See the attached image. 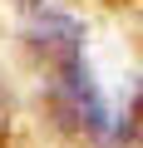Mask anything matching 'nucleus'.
Masks as SVG:
<instances>
[{
  "label": "nucleus",
  "instance_id": "nucleus-1",
  "mask_svg": "<svg viewBox=\"0 0 143 148\" xmlns=\"http://www.w3.org/2000/svg\"><path fill=\"white\" fill-rule=\"evenodd\" d=\"M35 45L44 49L49 69H54V94L64 119H74L84 133H104L109 128V109L94 89V74L84 64V45H79V25L64 15H44L35 25Z\"/></svg>",
  "mask_w": 143,
  "mask_h": 148
},
{
  "label": "nucleus",
  "instance_id": "nucleus-2",
  "mask_svg": "<svg viewBox=\"0 0 143 148\" xmlns=\"http://www.w3.org/2000/svg\"><path fill=\"white\" fill-rule=\"evenodd\" d=\"M25 5H30V10H40V5H44V0H25Z\"/></svg>",
  "mask_w": 143,
  "mask_h": 148
}]
</instances>
